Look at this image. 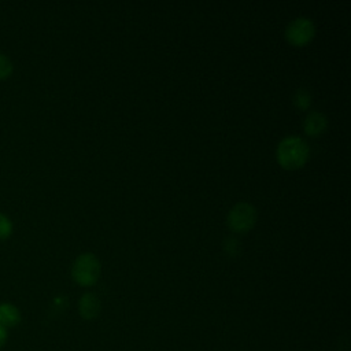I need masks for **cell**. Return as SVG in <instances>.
<instances>
[{"mask_svg": "<svg viewBox=\"0 0 351 351\" xmlns=\"http://www.w3.org/2000/svg\"><path fill=\"white\" fill-rule=\"evenodd\" d=\"M7 337H8V332H7V328H4L3 325H0V348L5 344L7 341Z\"/></svg>", "mask_w": 351, "mask_h": 351, "instance_id": "8fae6325", "label": "cell"}, {"mask_svg": "<svg viewBox=\"0 0 351 351\" xmlns=\"http://www.w3.org/2000/svg\"><path fill=\"white\" fill-rule=\"evenodd\" d=\"M22 319L19 308L8 302L0 303V325L4 328H14L16 326Z\"/></svg>", "mask_w": 351, "mask_h": 351, "instance_id": "52a82bcc", "label": "cell"}, {"mask_svg": "<svg viewBox=\"0 0 351 351\" xmlns=\"http://www.w3.org/2000/svg\"><path fill=\"white\" fill-rule=\"evenodd\" d=\"M258 213L254 204L248 202L236 203L226 215L228 226L234 232H248L256 222Z\"/></svg>", "mask_w": 351, "mask_h": 351, "instance_id": "3957f363", "label": "cell"}, {"mask_svg": "<svg viewBox=\"0 0 351 351\" xmlns=\"http://www.w3.org/2000/svg\"><path fill=\"white\" fill-rule=\"evenodd\" d=\"M100 271H101L100 261L92 252L80 254L71 266L73 280L82 287L93 285L99 280Z\"/></svg>", "mask_w": 351, "mask_h": 351, "instance_id": "7a4b0ae2", "label": "cell"}, {"mask_svg": "<svg viewBox=\"0 0 351 351\" xmlns=\"http://www.w3.org/2000/svg\"><path fill=\"white\" fill-rule=\"evenodd\" d=\"M12 70H14V66L11 59L5 53L0 52V81L7 80L12 74Z\"/></svg>", "mask_w": 351, "mask_h": 351, "instance_id": "9c48e42d", "label": "cell"}, {"mask_svg": "<svg viewBox=\"0 0 351 351\" xmlns=\"http://www.w3.org/2000/svg\"><path fill=\"white\" fill-rule=\"evenodd\" d=\"M326 126H328V118L324 112L318 110L310 111L303 121V129L310 136L321 134L326 129Z\"/></svg>", "mask_w": 351, "mask_h": 351, "instance_id": "5b68a950", "label": "cell"}, {"mask_svg": "<svg viewBox=\"0 0 351 351\" xmlns=\"http://www.w3.org/2000/svg\"><path fill=\"white\" fill-rule=\"evenodd\" d=\"M293 103L300 110L308 108L310 104H311V93H310V90L303 88V86L296 89V92L293 95Z\"/></svg>", "mask_w": 351, "mask_h": 351, "instance_id": "ba28073f", "label": "cell"}, {"mask_svg": "<svg viewBox=\"0 0 351 351\" xmlns=\"http://www.w3.org/2000/svg\"><path fill=\"white\" fill-rule=\"evenodd\" d=\"M310 148L298 134H288L280 140L276 148V158L285 169H298L308 159Z\"/></svg>", "mask_w": 351, "mask_h": 351, "instance_id": "6da1fadb", "label": "cell"}, {"mask_svg": "<svg viewBox=\"0 0 351 351\" xmlns=\"http://www.w3.org/2000/svg\"><path fill=\"white\" fill-rule=\"evenodd\" d=\"M78 311H80L81 317H84L85 319H92V318L97 317L100 313L99 298L92 292L84 293L78 300Z\"/></svg>", "mask_w": 351, "mask_h": 351, "instance_id": "8992f818", "label": "cell"}, {"mask_svg": "<svg viewBox=\"0 0 351 351\" xmlns=\"http://www.w3.org/2000/svg\"><path fill=\"white\" fill-rule=\"evenodd\" d=\"M285 38L293 45H304L315 36V23L310 16L300 15L285 26Z\"/></svg>", "mask_w": 351, "mask_h": 351, "instance_id": "277c9868", "label": "cell"}, {"mask_svg": "<svg viewBox=\"0 0 351 351\" xmlns=\"http://www.w3.org/2000/svg\"><path fill=\"white\" fill-rule=\"evenodd\" d=\"M11 233H12L11 219L5 214L0 213V240L8 239L11 236Z\"/></svg>", "mask_w": 351, "mask_h": 351, "instance_id": "30bf717a", "label": "cell"}]
</instances>
